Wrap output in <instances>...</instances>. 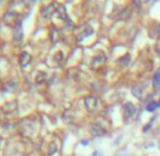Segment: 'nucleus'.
Segmentation results:
<instances>
[{"mask_svg":"<svg viewBox=\"0 0 160 156\" xmlns=\"http://www.w3.org/2000/svg\"><path fill=\"white\" fill-rule=\"evenodd\" d=\"M122 109H123V117H125V119L126 121H129L136 112V107L133 105L132 102H126Z\"/></svg>","mask_w":160,"mask_h":156,"instance_id":"obj_1","label":"nucleus"},{"mask_svg":"<svg viewBox=\"0 0 160 156\" xmlns=\"http://www.w3.org/2000/svg\"><path fill=\"white\" fill-rule=\"evenodd\" d=\"M157 105H159V107H160V101H159V102H157Z\"/></svg>","mask_w":160,"mask_h":156,"instance_id":"obj_9","label":"nucleus"},{"mask_svg":"<svg viewBox=\"0 0 160 156\" xmlns=\"http://www.w3.org/2000/svg\"><path fill=\"white\" fill-rule=\"evenodd\" d=\"M28 63H30V54H28V53H23L21 58H20V64L24 67V65H27Z\"/></svg>","mask_w":160,"mask_h":156,"instance_id":"obj_4","label":"nucleus"},{"mask_svg":"<svg viewBox=\"0 0 160 156\" xmlns=\"http://www.w3.org/2000/svg\"><path fill=\"white\" fill-rule=\"evenodd\" d=\"M52 9H54V6H52V4H50V6H47V7H44V9H42L41 10V16H42V17H44V18H47V17H50V10H52Z\"/></svg>","mask_w":160,"mask_h":156,"instance_id":"obj_6","label":"nucleus"},{"mask_svg":"<svg viewBox=\"0 0 160 156\" xmlns=\"http://www.w3.org/2000/svg\"><path fill=\"white\" fill-rule=\"evenodd\" d=\"M157 107H159V105H157V102H150V104L146 107V109H148V111H154Z\"/></svg>","mask_w":160,"mask_h":156,"instance_id":"obj_7","label":"nucleus"},{"mask_svg":"<svg viewBox=\"0 0 160 156\" xmlns=\"http://www.w3.org/2000/svg\"><path fill=\"white\" fill-rule=\"evenodd\" d=\"M157 51H159V54H160V41L157 43Z\"/></svg>","mask_w":160,"mask_h":156,"instance_id":"obj_8","label":"nucleus"},{"mask_svg":"<svg viewBox=\"0 0 160 156\" xmlns=\"http://www.w3.org/2000/svg\"><path fill=\"white\" fill-rule=\"evenodd\" d=\"M85 105H87V108L89 109V111H95V109L98 108V99L97 98H92V96H89V98L85 99Z\"/></svg>","mask_w":160,"mask_h":156,"instance_id":"obj_2","label":"nucleus"},{"mask_svg":"<svg viewBox=\"0 0 160 156\" xmlns=\"http://www.w3.org/2000/svg\"><path fill=\"white\" fill-rule=\"evenodd\" d=\"M21 39H23V31H21V27H20V24H18V26L14 27V40L16 41H20Z\"/></svg>","mask_w":160,"mask_h":156,"instance_id":"obj_3","label":"nucleus"},{"mask_svg":"<svg viewBox=\"0 0 160 156\" xmlns=\"http://www.w3.org/2000/svg\"><path fill=\"white\" fill-rule=\"evenodd\" d=\"M153 87L154 88L160 87V70L159 71H156V74L153 75Z\"/></svg>","mask_w":160,"mask_h":156,"instance_id":"obj_5","label":"nucleus"}]
</instances>
